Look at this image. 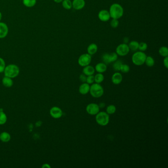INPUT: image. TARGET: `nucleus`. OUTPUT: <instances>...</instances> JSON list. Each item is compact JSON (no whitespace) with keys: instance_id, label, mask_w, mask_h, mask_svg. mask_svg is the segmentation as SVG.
Returning a JSON list of instances; mask_svg holds the SVG:
<instances>
[{"instance_id":"1","label":"nucleus","mask_w":168,"mask_h":168,"mask_svg":"<svg viewBox=\"0 0 168 168\" xmlns=\"http://www.w3.org/2000/svg\"><path fill=\"white\" fill-rule=\"evenodd\" d=\"M109 12L111 18L118 19L122 17L124 14V10L119 3H114L110 7Z\"/></svg>"},{"instance_id":"2","label":"nucleus","mask_w":168,"mask_h":168,"mask_svg":"<svg viewBox=\"0 0 168 168\" xmlns=\"http://www.w3.org/2000/svg\"><path fill=\"white\" fill-rule=\"evenodd\" d=\"M20 70L18 67L15 64H10L5 66V70L3 71L5 76L14 79L18 76Z\"/></svg>"},{"instance_id":"3","label":"nucleus","mask_w":168,"mask_h":168,"mask_svg":"<svg viewBox=\"0 0 168 168\" xmlns=\"http://www.w3.org/2000/svg\"><path fill=\"white\" fill-rule=\"evenodd\" d=\"M89 92L93 97L98 98L103 96L104 90L103 87L99 83H93L90 86Z\"/></svg>"},{"instance_id":"4","label":"nucleus","mask_w":168,"mask_h":168,"mask_svg":"<svg viewBox=\"0 0 168 168\" xmlns=\"http://www.w3.org/2000/svg\"><path fill=\"white\" fill-rule=\"evenodd\" d=\"M146 54L143 51H137L134 53L132 61L133 64L136 66H141L145 64V61L146 58Z\"/></svg>"},{"instance_id":"5","label":"nucleus","mask_w":168,"mask_h":168,"mask_svg":"<svg viewBox=\"0 0 168 168\" xmlns=\"http://www.w3.org/2000/svg\"><path fill=\"white\" fill-rule=\"evenodd\" d=\"M95 120L96 122L100 126H106L109 123V114L104 111L99 112L96 115Z\"/></svg>"},{"instance_id":"6","label":"nucleus","mask_w":168,"mask_h":168,"mask_svg":"<svg viewBox=\"0 0 168 168\" xmlns=\"http://www.w3.org/2000/svg\"><path fill=\"white\" fill-rule=\"evenodd\" d=\"M92 60L91 55L88 53H85L81 55L78 59V63L81 67H85L89 65Z\"/></svg>"},{"instance_id":"7","label":"nucleus","mask_w":168,"mask_h":168,"mask_svg":"<svg viewBox=\"0 0 168 168\" xmlns=\"http://www.w3.org/2000/svg\"><path fill=\"white\" fill-rule=\"evenodd\" d=\"M130 49L128 44H120L116 48V53L120 56L127 55L130 52Z\"/></svg>"},{"instance_id":"8","label":"nucleus","mask_w":168,"mask_h":168,"mask_svg":"<svg viewBox=\"0 0 168 168\" xmlns=\"http://www.w3.org/2000/svg\"><path fill=\"white\" fill-rule=\"evenodd\" d=\"M118 55L116 52H113L111 53H104L102 56V59L105 64H109L114 62L117 60Z\"/></svg>"},{"instance_id":"9","label":"nucleus","mask_w":168,"mask_h":168,"mask_svg":"<svg viewBox=\"0 0 168 168\" xmlns=\"http://www.w3.org/2000/svg\"><path fill=\"white\" fill-rule=\"evenodd\" d=\"M86 111H87V113L90 115H95L99 112V106L95 103L89 104L86 107Z\"/></svg>"},{"instance_id":"10","label":"nucleus","mask_w":168,"mask_h":168,"mask_svg":"<svg viewBox=\"0 0 168 168\" xmlns=\"http://www.w3.org/2000/svg\"><path fill=\"white\" fill-rule=\"evenodd\" d=\"M51 116L55 119H59L63 115V111L58 107H53L51 108L49 111Z\"/></svg>"},{"instance_id":"11","label":"nucleus","mask_w":168,"mask_h":168,"mask_svg":"<svg viewBox=\"0 0 168 168\" xmlns=\"http://www.w3.org/2000/svg\"><path fill=\"white\" fill-rule=\"evenodd\" d=\"M98 18L101 21L107 22L111 18V16L108 10H103L100 11L98 14Z\"/></svg>"},{"instance_id":"12","label":"nucleus","mask_w":168,"mask_h":168,"mask_svg":"<svg viewBox=\"0 0 168 168\" xmlns=\"http://www.w3.org/2000/svg\"><path fill=\"white\" fill-rule=\"evenodd\" d=\"M9 33V28L6 24L0 22V39L6 37Z\"/></svg>"},{"instance_id":"13","label":"nucleus","mask_w":168,"mask_h":168,"mask_svg":"<svg viewBox=\"0 0 168 168\" xmlns=\"http://www.w3.org/2000/svg\"><path fill=\"white\" fill-rule=\"evenodd\" d=\"M85 5L84 0H73L72 7L76 10H81L84 8Z\"/></svg>"},{"instance_id":"14","label":"nucleus","mask_w":168,"mask_h":168,"mask_svg":"<svg viewBox=\"0 0 168 168\" xmlns=\"http://www.w3.org/2000/svg\"><path fill=\"white\" fill-rule=\"evenodd\" d=\"M123 77L122 74L120 72H115L111 77V81L115 85L120 84L122 81Z\"/></svg>"},{"instance_id":"15","label":"nucleus","mask_w":168,"mask_h":168,"mask_svg":"<svg viewBox=\"0 0 168 168\" xmlns=\"http://www.w3.org/2000/svg\"><path fill=\"white\" fill-rule=\"evenodd\" d=\"M90 86L87 83H84L81 84L79 87V91L80 94L82 95H86L88 94L90 91Z\"/></svg>"},{"instance_id":"16","label":"nucleus","mask_w":168,"mask_h":168,"mask_svg":"<svg viewBox=\"0 0 168 168\" xmlns=\"http://www.w3.org/2000/svg\"><path fill=\"white\" fill-rule=\"evenodd\" d=\"M95 72V70L92 66L88 65L84 67L83 69V74L86 76L93 75Z\"/></svg>"},{"instance_id":"17","label":"nucleus","mask_w":168,"mask_h":168,"mask_svg":"<svg viewBox=\"0 0 168 168\" xmlns=\"http://www.w3.org/2000/svg\"><path fill=\"white\" fill-rule=\"evenodd\" d=\"M95 70L98 73H103L107 70V66L104 63H99L96 65Z\"/></svg>"},{"instance_id":"18","label":"nucleus","mask_w":168,"mask_h":168,"mask_svg":"<svg viewBox=\"0 0 168 168\" xmlns=\"http://www.w3.org/2000/svg\"><path fill=\"white\" fill-rule=\"evenodd\" d=\"M87 53L90 54V55H93L95 54L98 51V46L96 44L92 43L91 44L88 46Z\"/></svg>"},{"instance_id":"19","label":"nucleus","mask_w":168,"mask_h":168,"mask_svg":"<svg viewBox=\"0 0 168 168\" xmlns=\"http://www.w3.org/2000/svg\"><path fill=\"white\" fill-rule=\"evenodd\" d=\"M2 83L6 87H11L14 84V82L12 79L5 76V77L2 79Z\"/></svg>"},{"instance_id":"20","label":"nucleus","mask_w":168,"mask_h":168,"mask_svg":"<svg viewBox=\"0 0 168 168\" xmlns=\"http://www.w3.org/2000/svg\"><path fill=\"white\" fill-rule=\"evenodd\" d=\"M10 134L7 132H3L0 134V140L3 143H8L10 140Z\"/></svg>"},{"instance_id":"21","label":"nucleus","mask_w":168,"mask_h":168,"mask_svg":"<svg viewBox=\"0 0 168 168\" xmlns=\"http://www.w3.org/2000/svg\"><path fill=\"white\" fill-rule=\"evenodd\" d=\"M128 45L129 47L130 50L135 51L137 50H138L139 48V43L135 40H132L131 42H129V44Z\"/></svg>"},{"instance_id":"22","label":"nucleus","mask_w":168,"mask_h":168,"mask_svg":"<svg viewBox=\"0 0 168 168\" xmlns=\"http://www.w3.org/2000/svg\"><path fill=\"white\" fill-rule=\"evenodd\" d=\"M24 5L28 8H32L35 5L37 0H22Z\"/></svg>"},{"instance_id":"23","label":"nucleus","mask_w":168,"mask_h":168,"mask_svg":"<svg viewBox=\"0 0 168 168\" xmlns=\"http://www.w3.org/2000/svg\"><path fill=\"white\" fill-rule=\"evenodd\" d=\"M62 6L66 10H71L72 8V2L71 0H63L62 2Z\"/></svg>"},{"instance_id":"24","label":"nucleus","mask_w":168,"mask_h":168,"mask_svg":"<svg viewBox=\"0 0 168 168\" xmlns=\"http://www.w3.org/2000/svg\"><path fill=\"white\" fill-rule=\"evenodd\" d=\"M145 63L146 64V65L148 67H153V66L155 64L154 59L150 56H146Z\"/></svg>"},{"instance_id":"25","label":"nucleus","mask_w":168,"mask_h":168,"mask_svg":"<svg viewBox=\"0 0 168 168\" xmlns=\"http://www.w3.org/2000/svg\"><path fill=\"white\" fill-rule=\"evenodd\" d=\"M104 80V76L102 73H98L94 76V81L97 83H101Z\"/></svg>"},{"instance_id":"26","label":"nucleus","mask_w":168,"mask_h":168,"mask_svg":"<svg viewBox=\"0 0 168 168\" xmlns=\"http://www.w3.org/2000/svg\"><path fill=\"white\" fill-rule=\"evenodd\" d=\"M159 53L163 57L168 56V49L166 46H162L159 49Z\"/></svg>"},{"instance_id":"27","label":"nucleus","mask_w":168,"mask_h":168,"mask_svg":"<svg viewBox=\"0 0 168 168\" xmlns=\"http://www.w3.org/2000/svg\"><path fill=\"white\" fill-rule=\"evenodd\" d=\"M116 111V107L113 104H110L108 106L106 109V113L109 114H114Z\"/></svg>"},{"instance_id":"28","label":"nucleus","mask_w":168,"mask_h":168,"mask_svg":"<svg viewBox=\"0 0 168 168\" xmlns=\"http://www.w3.org/2000/svg\"><path fill=\"white\" fill-rule=\"evenodd\" d=\"M7 121V115L3 111H0V125L5 124Z\"/></svg>"},{"instance_id":"29","label":"nucleus","mask_w":168,"mask_h":168,"mask_svg":"<svg viewBox=\"0 0 168 168\" xmlns=\"http://www.w3.org/2000/svg\"><path fill=\"white\" fill-rule=\"evenodd\" d=\"M122 64V63L121 62V61H115L114 62L113 65V68L114 69V70H115V71H120V69L121 65Z\"/></svg>"},{"instance_id":"30","label":"nucleus","mask_w":168,"mask_h":168,"mask_svg":"<svg viewBox=\"0 0 168 168\" xmlns=\"http://www.w3.org/2000/svg\"><path fill=\"white\" fill-rule=\"evenodd\" d=\"M120 71L123 73H127L130 71V67L127 64H122Z\"/></svg>"},{"instance_id":"31","label":"nucleus","mask_w":168,"mask_h":168,"mask_svg":"<svg viewBox=\"0 0 168 168\" xmlns=\"http://www.w3.org/2000/svg\"><path fill=\"white\" fill-rule=\"evenodd\" d=\"M148 46L146 43L145 42H141V43H139V48L141 51H146L147 48H148Z\"/></svg>"},{"instance_id":"32","label":"nucleus","mask_w":168,"mask_h":168,"mask_svg":"<svg viewBox=\"0 0 168 168\" xmlns=\"http://www.w3.org/2000/svg\"><path fill=\"white\" fill-rule=\"evenodd\" d=\"M119 24H120L119 21L118 20V19H113L111 20V22H110L111 26L112 28H117L118 26V25H119Z\"/></svg>"},{"instance_id":"33","label":"nucleus","mask_w":168,"mask_h":168,"mask_svg":"<svg viewBox=\"0 0 168 168\" xmlns=\"http://www.w3.org/2000/svg\"><path fill=\"white\" fill-rule=\"evenodd\" d=\"M5 68V62L3 58L0 57V73L3 72Z\"/></svg>"},{"instance_id":"34","label":"nucleus","mask_w":168,"mask_h":168,"mask_svg":"<svg viewBox=\"0 0 168 168\" xmlns=\"http://www.w3.org/2000/svg\"><path fill=\"white\" fill-rule=\"evenodd\" d=\"M86 82V83H87L88 84H93L95 82V81H94V76H93V75L87 76Z\"/></svg>"},{"instance_id":"35","label":"nucleus","mask_w":168,"mask_h":168,"mask_svg":"<svg viewBox=\"0 0 168 168\" xmlns=\"http://www.w3.org/2000/svg\"><path fill=\"white\" fill-rule=\"evenodd\" d=\"M86 79H87V76L85 74H81L80 76H79V79L81 81H82L83 83H85L86 81Z\"/></svg>"},{"instance_id":"36","label":"nucleus","mask_w":168,"mask_h":168,"mask_svg":"<svg viewBox=\"0 0 168 168\" xmlns=\"http://www.w3.org/2000/svg\"><path fill=\"white\" fill-rule=\"evenodd\" d=\"M163 64H164V66H165V68H166V69H168V56L164 57V60H163Z\"/></svg>"},{"instance_id":"37","label":"nucleus","mask_w":168,"mask_h":168,"mask_svg":"<svg viewBox=\"0 0 168 168\" xmlns=\"http://www.w3.org/2000/svg\"><path fill=\"white\" fill-rule=\"evenodd\" d=\"M42 168H51V167L50 165H49L48 164H44L42 165Z\"/></svg>"},{"instance_id":"38","label":"nucleus","mask_w":168,"mask_h":168,"mask_svg":"<svg viewBox=\"0 0 168 168\" xmlns=\"http://www.w3.org/2000/svg\"><path fill=\"white\" fill-rule=\"evenodd\" d=\"M123 42H124V44H127V43L129 42V39H128V38H125Z\"/></svg>"},{"instance_id":"39","label":"nucleus","mask_w":168,"mask_h":168,"mask_svg":"<svg viewBox=\"0 0 168 168\" xmlns=\"http://www.w3.org/2000/svg\"><path fill=\"white\" fill-rule=\"evenodd\" d=\"M53 1H54V2H55V3H60L62 2L63 0H53Z\"/></svg>"},{"instance_id":"40","label":"nucleus","mask_w":168,"mask_h":168,"mask_svg":"<svg viewBox=\"0 0 168 168\" xmlns=\"http://www.w3.org/2000/svg\"><path fill=\"white\" fill-rule=\"evenodd\" d=\"M2 14H1V12H0V21H1V19H2Z\"/></svg>"}]
</instances>
